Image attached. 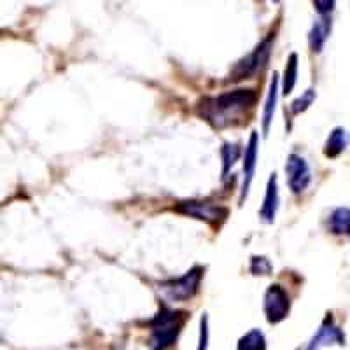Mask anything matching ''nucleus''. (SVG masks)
Listing matches in <instances>:
<instances>
[{
    "label": "nucleus",
    "mask_w": 350,
    "mask_h": 350,
    "mask_svg": "<svg viewBox=\"0 0 350 350\" xmlns=\"http://www.w3.org/2000/svg\"><path fill=\"white\" fill-rule=\"evenodd\" d=\"M258 148H259L258 131H252L251 139H249V142H247L245 152H243V180H242V193H240V203L247 198L249 189H251L252 179H254L256 165H258Z\"/></svg>",
    "instance_id": "8"
},
{
    "label": "nucleus",
    "mask_w": 350,
    "mask_h": 350,
    "mask_svg": "<svg viewBox=\"0 0 350 350\" xmlns=\"http://www.w3.org/2000/svg\"><path fill=\"white\" fill-rule=\"evenodd\" d=\"M175 212L187 215V217L198 219V221H205V223L212 224V226H219L228 217L226 207L214 205V203L208 202H198V200H186V202L177 203Z\"/></svg>",
    "instance_id": "4"
},
{
    "label": "nucleus",
    "mask_w": 350,
    "mask_h": 350,
    "mask_svg": "<svg viewBox=\"0 0 350 350\" xmlns=\"http://www.w3.org/2000/svg\"><path fill=\"white\" fill-rule=\"evenodd\" d=\"M314 100H315L314 90H306V92L303 93L298 100H295V102L291 104V112H293V114H299V112L306 111V109H308V105H312V102H314Z\"/></svg>",
    "instance_id": "18"
},
{
    "label": "nucleus",
    "mask_w": 350,
    "mask_h": 350,
    "mask_svg": "<svg viewBox=\"0 0 350 350\" xmlns=\"http://www.w3.org/2000/svg\"><path fill=\"white\" fill-rule=\"evenodd\" d=\"M314 5L321 16H326V14L333 11L334 0H314Z\"/></svg>",
    "instance_id": "21"
},
{
    "label": "nucleus",
    "mask_w": 350,
    "mask_h": 350,
    "mask_svg": "<svg viewBox=\"0 0 350 350\" xmlns=\"http://www.w3.org/2000/svg\"><path fill=\"white\" fill-rule=\"evenodd\" d=\"M329 230L334 235H350V208H336L329 217Z\"/></svg>",
    "instance_id": "14"
},
{
    "label": "nucleus",
    "mask_w": 350,
    "mask_h": 350,
    "mask_svg": "<svg viewBox=\"0 0 350 350\" xmlns=\"http://www.w3.org/2000/svg\"><path fill=\"white\" fill-rule=\"evenodd\" d=\"M277 98H279V76L273 74L270 83V90H268L267 102H265V111H262V133H265V135H268V131H270L275 107H277Z\"/></svg>",
    "instance_id": "11"
},
{
    "label": "nucleus",
    "mask_w": 350,
    "mask_h": 350,
    "mask_svg": "<svg viewBox=\"0 0 350 350\" xmlns=\"http://www.w3.org/2000/svg\"><path fill=\"white\" fill-rule=\"evenodd\" d=\"M275 2H280V0H275Z\"/></svg>",
    "instance_id": "22"
},
{
    "label": "nucleus",
    "mask_w": 350,
    "mask_h": 350,
    "mask_svg": "<svg viewBox=\"0 0 350 350\" xmlns=\"http://www.w3.org/2000/svg\"><path fill=\"white\" fill-rule=\"evenodd\" d=\"M186 314L177 310L161 308L158 315L151 321V340L149 349L151 350H168L175 343L184 326Z\"/></svg>",
    "instance_id": "2"
},
{
    "label": "nucleus",
    "mask_w": 350,
    "mask_h": 350,
    "mask_svg": "<svg viewBox=\"0 0 350 350\" xmlns=\"http://www.w3.org/2000/svg\"><path fill=\"white\" fill-rule=\"evenodd\" d=\"M286 174H287V184H289V189L295 195H299L308 187V184L312 183V172L308 163L305 159L298 154H291L287 158L286 163Z\"/></svg>",
    "instance_id": "7"
},
{
    "label": "nucleus",
    "mask_w": 350,
    "mask_h": 350,
    "mask_svg": "<svg viewBox=\"0 0 350 350\" xmlns=\"http://www.w3.org/2000/svg\"><path fill=\"white\" fill-rule=\"evenodd\" d=\"M242 151H240L239 144H230L226 142L221 149V158H223V177H226L228 172L231 170V167L237 163V159L240 158Z\"/></svg>",
    "instance_id": "17"
},
{
    "label": "nucleus",
    "mask_w": 350,
    "mask_h": 350,
    "mask_svg": "<svg viewBox=\"0 0 350 350\" xmlns=\"http://www.w3.org/2000/svg\"><path fill=\"white\" fill-rule=\"evenodd\" d=\"M258 102L254 90H235L223 95L203 98L198 104V114L214 128H228L239 124L240 118L251 111Z\"/></svg>",
    "instance_id": "1"
},
{
    "label": "nucleus",
    "mask_w": 350,
    "mask_h": 350,
    "mask_svg": "<svg viewBox=\"0 0 350 350\" xmlns=\"http://www.w3.org/2000/svg\"><path fill=\"white\" fill-rule=\"evenodd\" d=\"M277 208H279V189H277V175L271 174L268 179L267 195H265V203L261 207V219L265 223H273L275 215H277Z\"/></svg>",
    "instance_id": "10"
},
{
    "label": "nucleus",
    "mask_w": 350,
    "mask_h": 350,
    "mask_svg": "<svg viewBox=\"0 0 350 350\" xmlns=\"http://www.w3.org/2000/svg\"><path fill=\"white\" fill-rule=\"evenodd\" d=\"M347 148V133L343 128H334L333 131L327 137L326 148H324V154L327 158H336L343 152V149Z\"/></svg>",
    "instance_id": "13"
},
{
    "label": "nucleus",
    "mask_w": 350,
    "mask_h": 350,
    "mask_svg": "<svg viewBox=\"0 0 350 350\" xmlns=\"http://www.w3.org/2000/svg\"><path fill=\"white\" fill-rule=\"evenodd\" d=\"M251 271L254 275H270L271 273V262L262 256H254L251 261Z\"/></svg>",
    "instance_id": "19"
},
{
    "label": "nucleus",
    "mask_w": 350,
    "mask_h": 350,
    "mask_svg": "<svg viewBox=\"0 0 350 350\" xmlns=\"http://www.w3.org/2000/svg\"><path fill=\"white\" fill-rule=\"evenodd\" d=\"M237 350H267V340L259 329H252L240 338Z\"/></svg>",
    "instance_id": "16"
},
{
    "label": "nucleus",
    "mask_w": 350,
    "mask_h": 350,
    "mask_svg": "<svg viewBox=\"0 0 350 350\" xmlns=\"http://www.w3.org/2000/svg\"><path fill=\"white\" fill-rule=\"evenodd\" d=\"M296 81H298V55L293 53V55L287 58L286 70H284V95H289L293 92V88L296 86Z\"/></svg>",
    "instance_id": "15"
},
{
    "label": "nucleus",
    "mask_w": 350,
    "mask_h": 350,
    "mask_svg": "<svg viewBox=\"0 0 350 350\" xmlns=\"http://www.w3.org/2000/svg\"><path fill=\"white\" fill-rule=\"evenodd\" d=\"M291 308L289 296L280 286H270L265 295V314H267L268 323L277 324L282 323L287 317Z\"/></svg>",
    "instance_id": "6"
},
{
    "label": "nucleus",
    "mask_w": 350,
    "mask_h": 350,
    "mask_svg": "<svg viewBox=\"0 0 350 350\" xmlns=\"http://www.w3.org/2000/svg\"><path fill=\"white\" fill-rule=\"evenodd\" d=\"M203 277V268L196 267L184 273L183 277L174 280H168L161 286L163 295L167 296L170 301H187L198 293L200 282Z\"/></svg>",
    "instance_id": "3"
},
{
    "label": "nucleus",
    "mask_w": 350,
    "mask_h": 350,
    "mask_svg": "<svg viewBox=\"0 0 350 350\" xmlns=\"http://www.w3.org/2000/svg\"><path fill=\"white\" fill-rule=\"evenodd\" d=\"M345 343V336L342 331L333 324V317L327 315L326 321L323 323L321 329L314 334V338L310 340L306 350H321L323 347L327 345H343Z\"/></svg>",
    "instance_id": "9"
},
{
    "label": "nucleus",
    "mask_w": 350,
    "mask_h": 350,
    "mask_svg": "<svg viewBox=\"0 0 350 350\" xmlns=\"http://www.w3.org/2000/svg\"><path fill=\"white\" fill-rule=\"evenodd\" d=\"M271 39L273 37H268L267 40H262L258 48L251 53L249 56H245L243 60H240L235 65V68L231 70L230 81H242L252 77L258 70H261V67L268 62V56H270L271 49Z\"/></svg>",
    "instance_id": "5"
},
{
    "label": "nucleus",
    "mask_w": 350,
    "mask_h": 350,
    "mask_svg": "<svg viewBox=\"0 0 350 350\" xmlns=\"http://www.w3.org/2000/svg\"><path fill=\"white\" fill-rule=\"evenodd\" d=\"M329 30H331V23L327 18H319L317 21L314 23L310 30V48L314 49L315 53L323 51L324 44H326L327 37H329Z\"/></svg>",
    "instance_id": "12"
},
{
    "label": "nucleus",
    "mask_w": 350,
    "mask_h": 350,
    "mask_svg": "<svg viewBox=\"0 0 350 350\" xmlns=\"http://www.w3.org/2000/svg\"><path fill=\"white\" fill-rule=\"evenodd\" d=\"M208 347V317L203 315L200 321V340H198V350H207Z\"/></svg>",
    "instance_id": "20"
}]
</instances>
